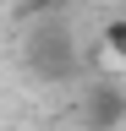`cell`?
I'll use <instances>...</instances> for the list:
<instances>
[{"instance_id":"cell-1","label":"cell","mask_w":126,"mask_h":131,"mask_svg":"<svg viewBox=\"0 0 126 131\" xmlns=\"http://www.w3.org/2000/svg\"><path fill=\"white\" fill-rule=\"evenodd\" d=\"M104 44L115 49V55L126 60V22H110V33H104Z\"/></svg>"}]
</instances>
